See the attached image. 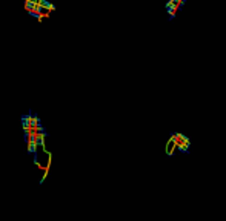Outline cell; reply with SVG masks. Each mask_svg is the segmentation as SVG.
Returning a JSON list of instances; mask_svg holds the SVG:
<instances>
[{"label": "cell", "instance_id": "cell-6", "mask_svg": "<svg viewBox=\"0 0 226 221\" xmlns=\"http://www.w3.org/2000/svg\"><path fill=\"white\" fill-rule=\"evenodd\" d=\"M23 2H26V0H23Z\"/></svg>", "mask_w": 226, "mask_h": 221}, {"label": "cell", "instance_id": "cell-5", "mask_svg": "<svg viewBox=\"0 0 226 221\" xmlns=\"http://www.w3.org/2000/svg\"><path fill=\"white\" fill-rule=\"evenodd\" d=\"M34 2H37V0H34Z\"/></svg>", "mask_w": 226, "mask_h": 221}, {"label": "cell", "instance_id": "cell-4", "mask_svg": "<svg viewBox=\"0 0 226 221\" xmlns=\"http://www.w3.org/2000/svg\"><path fill=\"white\" fill-rule=\"evenodd\" d=\"M29 16H32V17H36V18H39V20H42V14H39V12H36V11H26Z\"/></svg>", "mask_w": 226, "mask_h": 221}, {"label": "cell", "instance_id": "cell-1", "mask_svg": "<svg viewBox=\"0 0 226 221\" xmlns=\"http://www.w3.org/2000/svg\"><path fill=\"white\" fill-rule=\"evenodd\" d=\"M165 8H166V12L169 14V20H172L177 14V5L172 3V0H168L166 5H165Z\"/></svg>", "mask_w": 226, "mask_h": 221}, {"label": "cell", "instance_id": "cell-3", "mask_svg": "<svg viewBox=\"0 0 226 221\" xmlns=\"http://www.w3.org/2000/svg\"><path fill=\"white\" fill-rule=\"evenodd\" d=\"M23 3H25V9L26 11H32L37 2H34V0H26V2H23Z\"/></svg>", "mask_w": 226, "mask_h": 221}, {"label": "cell", "instance_id": "cell-2", "mask_svg": "<svg viewBox=\"0 0 226 221\" xmlns=\"http://www.w3.org/2000/svg\"><path fill=\"white\" fill-rule=\"evenodd\" d=\"M37 3L42 5L46 11H54V9H56V5H52L49 0H37Z\"/></svg>", "mask_w": 226, "mask_h": 221}]
</instances>
